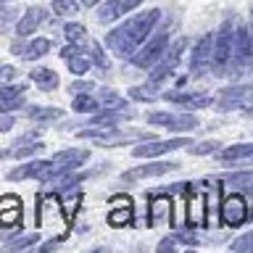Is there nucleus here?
<instances>
[{
	"mask_svg": "<svg viewBox=\"0 0 253 253\" xmlns=\"http://www.w3.org/2000/svg\"><path fill=\"white\" fill-rule=\"evenodd\" d=\"M161 19V11L158 8H150V11H142L132 19H126V24L116 27L111 35L106 37V45L122 58H132L134 53L142 47V42L148 40L150 29L156 27V21Z\"/></svg>",
	"mask_w": 253,
	"mask_h": 253,
	"instance_id": "1",
	"label": "nucleus"
},
{
	"mask_svg": "<svg viewBox=\"0 0 253 253\" xmlns=\"http://www.w3.org/2000/svg\"><path fill=\"white\" fill-rule=\"evenodd\" d=\"M63 201L55 193H47L42 195L40 193L37 198V224L45 229V232H58V235H66V227H69V216L63 213Z\"/></svg>",
	"mask_w": 253,
	"mask_h": 253,
	"instance_id": "2",
	"label": "nucleus"
},
{
	"mask_svg": "<svg viewBox=\"0 0 253 253\" xmlns=\"http://www.w3.org/2000/svg\"><path fill=\"white\" fill-rule=\"evenodd\" d=\"M185 47H187V40L185 37H179V40H174V42L164 50V55L156 61V66L150 69V84H161L166 77L171 74L174 69L179 66V61H182V53H185Z\"/></svg>",
	"mask_w": 253,
	"mask_h": 253,
	"instance_id": "3",
	"label": "nucleus"
},
{
	"mask_svg": "<svg viewBox=\"0 0 253 253\" xmlns=\"http://www.w3.org/2000/svg\"><path fill=\"white\" fill-rule=\"evenodd\" d=\"M235 53V27L232 21H224L216 32V47H213V71L216 74H224L227 63L232 61Z\"/></svg>",
	"mask_w": 253,
	"mask_h": 253,
	"instance_id": "4",
	"label": "nucleus"
},
{
	"mask_svg": "<svg viewBox=\"0 0 253 253\" xmlns=\"http://www.w3.org/2000/svg\"><path fill=\"white\" fill-rule=\"evenodd\" d=\"M213 47H216V35L209 32L195 42L193 47V58H190V74L193 77H203L206 71H211L213 66Z\"/></svg>",
	"mask_w": 253,
	"mask_h": 253,
	"instance_id": "5",
	"label": "nucleus"
},
{
	"mask_svg": "<svg viewBox=\"0 0 253 253\" xmlns=\"http://www.w3.org/2000/svg\"><path fill=\"white\" fill-rule=\"evenodd\" d=\"M232 63H235V71L243 74V71L251 69L253 63V37H251V29L248 27H235V53H232Z\"/></svg>",
	"mask_w": 253,
	"mask_h": 253,
	"instance_id": "6",
	"label": "nucleus"
},
{
	"mask_svg": "<svg viewBox=\"0 0 253 253\" xmlns=\"http://www.w3.org/2000/svg\"><path fill=\"white\" fill-rule=\"evenodd\" d=\"M148 124H153V126H166V129H171V132H193L198 129V119L193 114H166V111H153V114H148Z\"/></svg>",
	"mask_w": 253,
	"mask_h": 253,
	"instance_id": "7",
	"label": "nucleus"
},
{
	"mask_svg": "<svg viewBox=\"0 0 253 253\" xmlns=\"http://www.w3.org/2000/svg\"><path fill=\"white\" fill-rule=\"evenodd\" d=\"M253 100V84H232L224 87L216 98V108L219 111H235L243 106H251Z\"/></svg>",
	"mask_w": 253,
	"mask_h": 253,
	"instance_id": "8",
	"label": "nucleus"
},
{
	"mask_svg": "<svg viewBox=\"0 0 253 253\" xmlns=\"http://www.w3.org/2000/svg\"><path fill=\"white\" fill-rule=\"evenodd\" d=\"M164 50H166V35L161 32V35L150 37L148 45H142L140 50L132 55V63H134L137 69H153L156 61L164 55Z\"/></svg>",
	"mask_w": 253,
	"mask_h": 253,
	"instance_id": "9",
	"label": "nucleus"
},
{
	"mask_svg": "<svg viewBox=\"0 0 253 253\" xmlns=\"http://www.w3.org/2000/svg\"><path fill=\"white\" fill-rule=\"evenodd\" d=\"M193 142L187 137H174V140H158V142H142V145H134L132 148V156L137 158H156V156H164V153H171V150H179V148H190Z\"/></svg>",
	"mask_w": 253,
	"mask_h": 253,
	"instance_id": "10",
	"label": "nucleus"
},
{
	"mask_svg": "<svg viewBox=\"0 0 253 253\" xmlns=\"http://www.w3.org/2000/svg\"><path fill=\"white\" fill-rule=\"evenodd\" d=\"M171 221V201L169 193H153L148 206V224L150 227H161Z\"/></svg>",
	"mask_w": 253,
	"mask_h": 253,
	"instance_id": "11",
	"label": "nucleus"
},
{
	"mask_svg": "<svg viewBox=\"0 0 253 253\" xmlns=\"http://www.w3.org/2000/svg\"><path fill=\"white\" fill-rule=\"evenodd\" d=\"M248 219V206H245L243 195H227L221 201V221L229 227H240Z\"/></svg>",
	"mask_w": 253,
	"mask_h": 253,
	"instance_id": "12",
	"label": "nucleus"
},
{
	"mask_svg": "<svg viewBox=\"0 0 253 253\" xmlns=\"http://www.w3.org/2000/svg\"><path fill=\"white\" fill-rule=\"evenodd\" d=\"M140 3H142V0H106V5L98 8V19L103 24L116 21V19H122V16H126L129 11H134Z\"/></svg>",
	"mask_w": 253,
	"mask_h": 253,
	"instance_id": "13",
	"label": "nucleus"
},
{
	"mask_svg": "<svg viewBox=\"0 0 253 253\" xmlns=\"http://www.w3.org/2000/svg\"><path fill=\"white\" fill-rule=\"evenodd\" d=\"M87 158H90V150L87 148H63L53 156V164L58 166V171H66V169H77L82 166Z\"/></svg>",
	"mask_w": 253,
	"mask_h": 253,
	"instance_id": "14",
	"label": "nucleus"
},
{
	"mask_svg": "<svg viewBox=\"0 0 253 253\" xmlns=\"http://www.w3.org/2000/svg\"><path fill=\"white\" fill-rule=\"evenodd\" d=\"M166 100L179 103L185 111H198V108H209L211 106V95L206 92H166Z\"/></svg>",
	"mask_w": 253,
	"mask_h": 253,
	"instance_id": "15",
	"label": "nucleus"
},
{
	"mask_svg": "<svg viewBox=\"0 0 253 253\" xmlns=\"http://www.w3.org/2000/svg\"><path fill=\"white\" fill-rule=\"evenodd\" d=\"M174 169H179V164H174V161H153V164H145V166H137V169H132V171H126L122 179H145V177H161V174L166 171H174Z\"/></svg>",
	"mask_w": 253,
	"mask_h": 253,
	"instance_id": "16",
	"label": "nucleus"
},
{
	"mask_svg": "<svg viewBox=\"0 0 253 253\" xmlns=\"http://www.w3.org/2000/svg\"><path fill=\"white\" fill-rule=\"evenodd\" d=\"M108 221L114 227H124V224H129V221H132V201L126 195H114V198H111Z\"/></svg>",
	"mask_w": 253,
	"mask_h": 253,
	"instance_id": "17",
	"label": "nucleus"
},
{
	"mask_svg": "<svg viewBox=\"0 0 253 253\" xmlns=\"http://www.w3.org/2000/svg\"><path fill=\"white\" fill-rule=\"evenodd\" d=\"M21 221V201L16 195L0 198V227H16Z\"/></svg>",
	"mask_w": 253,
	"mask_h": 253,
	"instance_id": "18",
	"label": "nucleus"
},
{
	"mask_svg": "<svg viewBox=\"0 0 253 253\" xmlns=\"http://www.w3.org/2000/svg\"><path fill=\"white\" fill-rule=\"evenodd\" d=\"M47 19V13H45V8H40V5H32L27 13L21 16V21L16 24V32H19V37H27V35H32L40 24H42Z\"/></svg>",
	"mask_w": 253,
	"mask_h": 253,
	"instance_id": "19",
	"label": "nucleus"
},
{
	"mask_svg": "<svg viewBox=\"0 0 253 253\" xmlns=\"http://www.w3.org/2000/svg\"><path fill=\"white\" fill-rule=\"evenodd\" d=\"M126 119H134V108H106L103 114L92 116V126H114L119 122H126Z\"/></svg>",
	"mask_w": 253,
	"mask_h": 253,
	"instance_id": "20",
	"label": "nucleus"
},
{
	"mask_svg": "<svg viewBox=\"0 0 253 253\" xmlns=\"http://www.w3.org/2000/svg\"><path fill=\"white\" fill-rule=\"evenodd\" d=\"M221 161H253V142H237L232 148H224L219 153Z\"/></svg>",
	"mask_w": 253,
	"mask_h": 253,
	"instance_id": "21",
	"label": "nucleus"
},
{
	"mask_svg": "<svg viewBox=\"0 0 253 253\" xmlns=\"http://www.w3.org/2000/svg\"><path fill=\"white\" fill-rule=\"evenodd\" d=\"M29 79L40 87V90H45V92H50V90L58 87V74H55L53 69H35L29 74Z\"/></svg>",
	"mask_w": 253,
	"mask_h": 253,
	"instance_id": "22",
	"label": "nucleus"
},
{
	"mask_svg": "<svg viewBox=\"0 0 253 253\" xmlns=\"http://www.w3.org/2000/svg\"><path fill=\"white\" fill-rule=\"evenodd\" d=\"M203 211H206V198L203 195H198V193H190V203H187V221L190 224H203L206 216H203Z\"/></svg>",
	"mask_w": 253,
	"mask_h": 253,
	"instance_id": "23",
	"label": "nucleus"
},
{
	"mask_svg": "<svg viewBox=\"0 0 253 253\" xmlns=\"http://www.w3.org/2000/svg\"><path fill=\"white\" fill-rule=\"evenodd\" d=\"M50 50V40H45V37H35V40H29L27 45H24V50H21V58H27V61H37V58H42V55Z\"/></svg>",
	"mask_w": 253,
	"mask_h": 253,
	"instance_id": "24",
	"label": "nucleus"
},
{
	"mask_svg": "<svg viewBox=\"0 0 253 253\" xmlns=\"http://www.w3.org/2000/svg\"><path fill=\"white\" fill-rule=\"evenodd\" d=\"M27 116L32 119V122H55V119L63 116L61 108H50V106H32L27 111Z\"/></svg>",
	"mask_w": 253,
	"mask_h": 253,
	"instance_id": "25",
	"label": "nucleus"
},
{
	"mask_svg": "<svg viewBox=\"0 0 253 253\" xmlns=\"http://www.w3.org/2000/svg\"><path fill=\"white\" fill-rule=\"evenodd\" d=\"M71 108H74L77 114H98V100L79 92V95H74V100H71Z\"/></svg>",
	"mask_w": 253,
	"mask_h": 253,
	"instance_id": "26",
	"label": "nucleus"
},
{
	"mask_svg": "<svg viewBox=\"0 0 253 253\" xmlns=\"http://www.w3.org/2000/svg\"><path fill=\"white\" fill-rule=\"evenodd\" d=\"M66 61H69V71H71V74H84V71L92 66L90 58H87V53H84V47H82V50H77L74 55H69Z\"/></svg>",
	"mask_w": 253,
	"mask_h": 253,
	"instance_id": "27",
	"label": "nucleus"
},
{
	"mask_svg": "<svg viewBox=\"0 0 253 253\" xmlns=\"http://www.w3.org/2000/svg\"><path fill=\"white\" fill-rule=\"evenodd\" d=\"M63 35H66L69 42H79V45H84V40H87V29L82 27V24H77V21H69L66 27H63Z\"/></svg>",
	"mask_w": 253,
	"mask_h": 253,
	"instance_id": "28",
	"label": "nucleus"
},
{
	"mask_svg": "<svg viewBox=\"0 0 253 253\" xmlns=\"http://www.w3.org/2000/svg\"><path fill=\"white\" fill-rule=\"evenodd\" d=\"M100 100L106 108H124L126 100L122 98V95H116L114 90H100Z\"/></svg>",
	"mask_w": 253,
	"mask_h": 253,
	"instance_id": "29",
	"label": "nucleus"
},
{
	"mask_svg": "<svg viewBox=\"0 0 253 253\" xmlns=\"http://www.w3.org/2000/svg\"><path fill=\"white\" fill-rule=\"evenodd\" d=\"M153 87H156V84H150V87H132V90H129V98H132V100H142V103H153V100H156Z\"/></svg>",
	"mask_w": 253,
	"mask_h": 253,
	"instance_id": "30",
	"label": "nucleus"
},
{
	"mask_svg": "<svg viewBox=\"0 0 253 253\" xmlns=\"http://www.w3.org/2000/svg\"><path fill=\"white\" fill-rule=\"evenodd\" d=\"M53 11L58 16H74L79 11V5L74 0H53Z\"/></svg>",
	"mask_w": 253,
	"mask_h": 253,
	"instance_id": "31",
	"label": "nucleus"
},
{
	"mask_svg": "<svg viewBox=\"0 0 253 253\" xmlns=\"http://www.w3.org/2000/svg\"><path fill=\"white\" fill-rule=\"evenodd\" d=\"M216 148H221L216 140H206V142H198V145H190L187 150H190L193 156H209V153H213Z\"/></svg>",
	"mask_w": 253,
	"mask_h": 253,
	"instance_id": "32",
	"label": "nucleus"
},
{
	"mask_svg": "<svg viewBox=\"0 0 253 253\" xmlns=\"http://www.w3.org/2000/svg\"><path fill=\"white\" fill-rule=\"evenodd\" d=\"M27 92V84H13V82H5L0 87V98H19V95Z\"/></svg>",
	"mask_w": 253,
	"mask_h": 253,
	"instance_id": "33",
	"label": "nucleus"
},
{
	"mask_svg": "<svg viewBox=\"0 0 253 253\" xmlns=\"http://www.w3.org/2000/svg\"><path fill=\"white\" fill-rule=\"evenodd\" d=\"M229 187H251L253 185V174H232L224 179Z\"/></svg>",
	"mask_w": 253,
	"mask_h": 253,
	"instance_id": "34",
	"label": "nucleus"
},
{
	"mask_svg": "<svg viewBox=\"0 0 253 253\" xmlns=\"http://www.w3.org/2000/svg\"><path fill=\"white\" fill-rule=\"evenodd\" d=\"M21 106H24V95H19V98H0V114H11V111Z\"/></svg>",
	"mask_w": 253,
	"mask_h": 253,
	"instance_id": "35",
	"label": "nucleus"
},
{
	"mask_svg": "<svg viewBox=\"0 0 253 253\" xmlns=\"http://www.w3.org/2000/svg\"><path fill=\"white\" fill-rule=\"evenodd\" d=\"M35 243H37V235L29 232V235H21V237H16V240H11V248H29V245H35Z\"/></svg>",
	"mask_w": 253,
	"mask_h": 253,
	"instance_id": "36",
	"label": "nucleus"
},
{
	"mask_svg": "<svg viewBox=\"0 0 253 253\" xmlns=\"http://www.w3.org/2000/svg\"><path fill=\"white\" fill-rule=\"evenodd\" d=\"M232 251H253V232L237 237V240L232 243Z\"/></svg>",
	"mask_w": 253,
	"mask_h": 253,
	"instance_id": "37",
	"label": "nucleus"
},
{
	"mask_svg": "<svg viewBox=\"0 0 253 253\" xmlns=\"http://www.w3.org/2000/svg\"><path fill=\"white\" fill-rule=\"evenodd\" d=\"M40 148H42V145H37V142H24V145L19 142V148L13 150V156H16V158H21V156H32V153H35V150H40Z\"/></svg>",
	"mask_w": 253,
	"mask_h": 253,
	"instance_id": "38",
	"label": "nucleus"
},
{
	"mask_svg": "<svg viewBox=\"0 0 253 253\" xmlns=\"http://www.w3.org/2000/svg\"><path fill=\"white\" fill-rule=\"evenodd\" d=\"M90 47H92V58L98 61V66H100V69H108V58H106V55H103L100 45H98V42H92Z\"/></svg>",
	"mask_w": 253,
	"mask_h": 253,
	"instance_id": "39",
	"label": "nucleus"
},
{
	"mask_svg": "<svg viewBox=\"0 0 253 253\" xmlns=\"http://www.w3.org/2000/svg\"><path fill=\"white\" fill-rule=\"evenodd\" d=\"M13 77H16V69H13V66H3V69H0V84L11 82Z\"/></svg>",
	"mask_w": 253,
	"mask_h": 253,
	"instance_id": "40",
	"label": "nucleus"
},
{
	"mask_svg": "<svg viewBox=\"0 0 253 253\" xmlns=\"http://www.w3.org/2000/svg\"><path fill=\"white\" fill-rule=\"evenodd\" d=\"M13 126V116H8V114H0V132H8Z\"/></svg>",
	"mask_w": 253,
	"mask_h": 253,
	"instance_id": "41",
	"label": "nucleus"
},
{
	"mask_svg": "<svg viewBox=\"0 0 253 253\" xmlns=\"http://www.w3.org/2000/svg\"><path fill=\"white\" fill-rule=\"evenodd\" d=\"M90 87H92V82H74V84H71V90H74V92H87V90H90Z\"/></svg>",
	"mask_w": 253,
	"mask_h": 253,
	"instance_id": "42",
	"label": "nucleus"
},
{
	"mask_svg": "<svg viewBox=\"0 0 253 253\" xmlns=\"http://www.w3.org/2000/svg\"><path fill=\"white\" fill-rule=\"evenodd\" d=\"M98 3H103V0H84V5H98Z\"/></svg>",
	"mask_w": 253,
	"mask_h": 253,
	"instance_id": "43",
	"label": "nucleus"
},
{
	"mask_svg": "<svg viewBox=\"0 0 253 253\" xmlns=\"http://www.w3.org/2000/svg\"><path fill=\"white\" fill-rule=\"evenodd\" d=\"M245 114H248V116H253V106H251V108H245Z\"/></svg>",
	"mask_w": 253,
	"mask_h": 253,
	"instance_id": "44",
	"label": "nucleus"
},
{
	"mask_svg": "<svg viewBox=\"0 0 253 253\" xmlns=\"http://www.w3.org/2000/svg\"><path fill=\"white\" fill-rule=\"evenodd\" d=\"M0 3H11V0H0Z\"/></svg>",
	"mask_w": 253,
	"mask_h": 253,
	"instance_id": "45",
	"label": "nucleus"
},
{
	"mask_svg": "<svg viewBox=\"0 0 253 253\" xmlns=\"http://www.w3.org/2000/svg\"><path fill=\"white\" fill-rule=\"evenodd\" d=\"M0 69H3V66H0Z\"/></svg>",
	"mask_w": 253,
	"mask_h": 253,
	"instance_id": "46",
	"label": "nucleus"
}]
</instances>
